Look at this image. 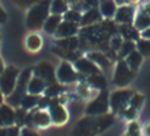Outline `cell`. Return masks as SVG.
Wrapping results in <instances>:
<instances>
[{"instance_id":"cell-1","label":"cell","mask_w":150,"mask_h":136,"mask_svg":"<svg viewBox=\"0 0 150 136\" xmlns=\"http://www.w3.org/2000/svg\"><path fill=\"white\" fill-rule=\"evenodd\" d=\"M113 123L112 115H86L82 118L73 130V136H96L104 132Z\"/></svg>"},{"instance_id":"cell-2","label":"cell","mask_w":150,"mask_h":136,"mask_svg":"<svg viewBox=\"0 0 150 136\" xmlns=\"http://www.w3.org/2000/svg\"><path fill=\"white\" fill-rule=\"evenodd\" d=\"M50 4L52 0H40L29 8L25 20L29 31L34 32L42 29L46 19L50 16Z\"/></svg>"},{"instance_id":"cell-3","label":"cell","mask_w":150,"mask_h":136,"mask_svg":"<svg viewBox=\"0 0 150 136\" xmlns=\"http://www.w3.org/2000/svg\"><path fill=\"white\" fill-rule=\"evenodd\" d=\"M32 75H33V69L32 68H26L20 71V75H18L15 90L12 91V94L5 98V100H7V103L9 106L16 107V108L20 107L21 99H23L24 95L28 93V83H29V81H30Z\"/></svg>"},{"instance_id":"cell-4","label":"cell","mask_w":150,"mask_h":136,"mask_svg":"<svg viewBox=\"0 0 150 136\" xmlns=\"http://www.w3.org/2000/svg\"><path fill=\"white\" fill-rule=\"evenodd\" d=\"M18 75H20V70L13 65L7 66L4 73L0 75V90L3 91L5 98L12 94V91L15 90Z\"/></svg>"},{"instance_id":"cell-5","label":"cell","mask_w":150,"mask_h":136,"mask_svg":"<svg viewBox=\"0 0 150 136\" xmlns=\"http://www.w3.org/2000/svg\"><path fill=\"white\" fill-rule=\"evenodd\" d=\"M109 110V95L105 90L100 93L95 99H92L86 107V115H105Z\"/></svg>"},{"instance_id":"cell-6","label":"cell","mask_w":150,"mask_h":136,"mask_svg":"<svg viewBox=\"0 0 150 136\" xmlns=\"http://www.w3.org/2000/svg\"><path fill=\"white\" fill-rule=\"evenodd\" d=\"M133 97V93L130 90H117V91L112 93L109 97V107L112 108L113 113H121L122 110L129 106L130 99Z\"/></svg>"},{"instance_id":"cell-7","label":"cell","mask_w":150,"mask_h":136,"mask_svg":"<svg viewBox=\"0 0 150 136\" xmlns=\"http://www.w3.org/2000/svg\"><path fill=\"white\" fill-rule=\"evenodd\" d=\"M33 75H37L42 79V81L46 82V85L55 83L57 81V70L54 69V66L52 65L47 61H42V62L37 63L33 68Z\"/></svg>"},{"instance_id":"cell-8","label":"cell","mask_w":150,"mask_h":136,"mask_svg":"<svg viewBox=\"0 0 150 136\" xmlns=\"http://www.w3.org/2000/svg\"><path fill=\"white\" fill-rule=\"evenodd\" d=\"M78 75L79 74H78L76 69L69 61H62L57 69V81L59 83L69 85V83H73V82H76L78 78H79Z\"/></svg>"},{"instance_id":"cell-9","label":"cell","mask_w":150,"mask_h":136,"mask_svg":"<svg viewBox=\"0 0 150 136\" xmlns=\"http://www.w3.org/2000/svg\"><path fill=\"white\" fill-rule=\"evenodd\" d=\"M47 111H49L50 118H52V123L55 126H61V124H65L67 122L69 113L65 108V106L58 102V98H53L52 105L49 106Z\"/></svg>"},{"instance_id":"cell-10","label":"cell","mask_w":150,"mask_h":136,"mask_svg":"<svg viewBox=\"0 0 150 136\" xmlns=\"http://www.w3.org/2000/svg\"><path fill=\"white\" fill-rule=\"evenodd\" d=\"M133 79V70L128 66L125 61H120L116 66L113 77V83L119 85V86H124V85L129 83Z\"/></svg>"},{"instance_id":"cell-11","label":"cell","mask_w":150,"mask_h":136,"mask_svg":"<svg viewBox=\"0 0 150 136\" xmlns=\"http://www.w3.org/2000/svg\"><path fill=\"white\" fill-rule=\"evenodd\" d=\"M16 126V108L8 103L0 106V127Z\"/></svg>"},{"instance_id":"cell-12","label":"cell","mask_w":150,"mask_h":136,"mask_svg":"<svg viewBox=\"0 0 150 136\" xmlns=\"http://www.w3.org/2000/svg\"><path fill=\"white\" fill-rule=\"evenodd\" d=\"M74 68L76 71L84 74V75H92V74H99L100 73V68L96 63H93L90 58H78L74 62Z\"/></svg>"},{"instance_id":"cell-13","label":"cell","mask_w":150,"mask_h":136,"mask_svg":"<svg viewBox=\"0 0 150 136\" xmlns=\"http://www.w3.org/2000/svg\"><path fill=\"white\" fill-rule=\"evenodd\" d=\"M78 32H79V24L78 23L62 20V23L59 24L57 32H55V36H57V38H66V37L76 36Z\"/></svg>"},{"instance_id":"cell-14","label":"cell","mask_w":150,"mask_h":136,"mask_svg":"<svg viewBox=\"0 0 150 136\" xmlns=\"http://www.w3.org/2000/svg\"><path fill=\"white\" fill-rule=\"evenodd\" d=\"M33 124L34 128H46L52 123V118L47 110H42V108H34L33 113Z\"/></svg>"},{"instance_id":"cell-15","label":"cell","mask_w":150,"mask_h":136,"mask_svg":"<svg viewBox=\"0 0 150 136\" xmlns=\"http://www.w3.org/2000/svg\"><path fill=\"white\" fill-rule=\"evenodd\" d=\"M133 16H134V8L130 7V5H121L119 9L116 11V19L117 23L124 24V25H130L133 20Z\"/></svg>"},{"instance_id":"cell-16","label":"cell","mask_w":150,"mask_h":136,"mask_svg":"<svg viewBox=\"0 0 150 136\" xmlns=\"http://www.w3.org/2000/svg\"><path fill=\"white\" fill-rule=\"evenodd\" d=\"M101 13L100 9L98 8H90L84 12V15H82V20H80V25L83 26H88V25H93V24L99 23L101 20Z\"/></svg>"},{"instance_id":"cell-17","label":"cell","mask_w":150,"mask_h":136,"mask_svg":"<svg viewBox=\"0 0 150 136\" xmlns=\"http://www.w3.org/2000/svg\"><path fill=\"white\" fill-rule=\"evenodd\" d=\"M46 87H47L46 82L42 81V79L37 75H32L30 81H29V83H28V93L29 94H33V95H41L45 93Z\"/></svg>"},{"instance_id":"cell-18","label":"cell","mask_w":150,"mask_h":136,"mask_svg":"<svg viewBox=\"0 0 150 136\" xmlns=\"http://www.w3.org/2000/svg\"><path fill=\"white\" fill-rule=\"evenodd\" d=\"M62 20H63L62 16L53 15V13H50V16L46 19L44 26H42V29H44V31L46 32L47 34H55V32H57L59 24L62 23Z\"/></svg>"},{"instance_id":"cell-19","label":"cell","mask_w":150,"mask_h":136,"mask_svg":"<svg viewBox=\"0 0 150 136\" xmlns=\"http://www.w3.org/2000/svg\"><path fill=\"white\" fill-rule=\"evenodd\" d=\"M25 46L29 52H38L42 48V37L37 33H30L25 38Z\"/></svg>"},{"instance_id":"cell-20","label":"cell","mask_w":150,"mask_h":136,"mask_svg":"<svg viewBox=\"0 0 150 136\" xmlns=\"http://www.w3.org/2000/svg\"><path fill=\"white\" fill-rule=\"evenodd\" d=\"M116 1L115 0H101L100 3V13L103 17L105 19H111L116 15Z\"/></svg>"},{"instance_id":"cell-21","label":"cell","mask_w":150,"mask_h":136,"mask_svg":"<svg viewBox=\"0 0 150 136\" xmlns=\"http://www.w3.org/2000/svg\"><path fill=\"white\" fill-rule=\"evenodd\" d=\"M40 97H41V95H33V94H29V93H26V94L24 95V98L21 99L20 107L24 108V110H26V111L34 110V108L38 106Z\"/></svg>"},{"instance_id":"cell-22","label":"cell","mask_w":150,"mask_h":136,"mask_svg":"<svg viewBox=\"0 0 150 136\" xmlns=\"http://www.w3.org/2000/svg\"><path fill=\"white\" fill-rule=\"evenodd\" d=\"M55 46L61 48L63 50H76L79 46V40L76 36L74 37H66V38H58L55 42Z\"/></svg>"},{"instance_id":"cell-23","label":"cell","mask_w":150,"mask_h":136,"mask_svg":"<svg viewBox=\"0 0 150 136\" xmlns=\"http://www.w3.org/2000/svg\"><path fill=\"white\" fill-rule=\"evenodd\" d=\"M88 58L92 61L93 63L99 66L100 69H108L111 62H109V58L107 57L104 53H100V52H91L88 53Z\"/></svg>"},{"instance_id":"cell-24","label":"cell","mask_w":150,"mask_h":136,"mask_svg":"<svg viewBox=\"0 0 150 136\" xmlns=\"http://www.w3.org/2000/svg\"><path fill=\"white\" fill-rule=\"evenodd\" d=\"M67 11H69V1L67 0H52V4H50V13L63 16Z\"/></svg>"},{"instance_id":"cell-25","label":"cell","mask_w":150,"mask_h":136,"mask_svg":"<svg viewBox=\"0 0 150 136\" xmlns=\"http://www.w3.org/2000/svg\"><path fill=\"white\" fill-rule=\"evenodd\" d=\"M125 62L128 63V66H129L133 71H136L140 68L141 62H142V54H141L140 52H137V50H133L129 56L125 57Z\"/></svg>"},{"instance_id":"cell-26","label":"cell","mask_w":150,"mask_h":136,"mask_svg":"<svg viewBox=\"0 0 150 136\" xmlns=\"http://www.w3.org/2000/svg\"><path fill=\"white\" fill-rule=\"evenodd\" d=\"M136 26H137V29H142V31H145V29H148L150 26V15L146 11H142L137 16V19H136Z\"/></svg>"},{"instance_id":"cell-27","label":"cell","mask_w":150,"mask_h":136,"mask_svg":"<svg viewBox=\"0 0 150 136\" xmlns=\"http://www.w3.org/2000/svg\"><path fill=\"white\" fill-rule=\"evenodd\" d=\"M88 83L92 87H96V89H101V90L105 89V78L100 73L88 75Z\"/></svg>"},{"instance_id":"cell-28","label":"cell","mask_w":150,"mask_h":136,"mask_svg":"<svg viewBox=\"0 0 150 136\" xmlns=\"http://www.w3.org/2000/svg\"><path fill=\"white\" fill-rule=\"evenodd\" d=\"M61 91H62V86H61V83L59 82H55V83H52L46 87L44 95L50 97V98H57V97H59Z\"/></svg>"},{"instance_id":"cell-29","label":"cell","mask_w":150,"mask_h":136,"mask_svg":"<svg viewBox=\"0 0 150 136\" xmlns=\"http://www.w3.org/2000/svg\"><path fill=\"white\" fill-rule=\"evenodd\" d=\"M63 20H67V21H73V23H78L80 24V20H82V13L76 9H69L65 15L62 16Z\"/></svg>"},{"instance_id":"cell-30","label":"cell","mask_w":150,"mask_h":136,"mask_svg":"<svg viewBox=\"0 0 150 136\" xmlns=\"http://www.w3.org/2000/svg\"><path fill=\"white\" fill-rule=\"evenodd\" d=\"M133 50H136V46H134V44H133V41L132 40H127L125 42H122L121 48H120V56H121V57H127Z\"/></svg>"},{"instance_id":"cell-31","label":"cell","mask_w":150,"mask_h":136,"mask_svg":"<svg viewBox=\"0 0 150 136\" xmlns=\"http://www.w3.org/2000/svg\"><path fill=\"white\" fill-rule=\"evenodd\" d=\"M0 136H20V127H0Z\"/></svg>"},{"instance_id":"cell-32","label":"cell","mask_w":150,"mask_h":136,"mask_svg":"<svg viewBox=\"0 0 150 136\" xmlns=\"http://www.w3.org/2000/svg\"><path fill=\"white\" fill-rule=\"evenodd\" d=\"M26 113H28V111L24 110V108H21V107H17V108H16V126H18L20 128L25 127Z\"/></svg>"},{"instance_id":"cell-33","label":"cell","mask_w":150,"mask_h":136,"mask_svg":"<svg viewBox=\"0 0 150 136\" xmlns=\"http://www.w3.org/2000/svg\"><path fill=\"white\" fill-rule=\"evenodd\" d=\"M120 114H121L124 118L129 119V120H134V118L137 116V110L133 108V107H130V106H128V107L125 108V110H122Z\"/></svg>"},{"instance_id":"cell-34","label":"cell","mask_w":150,"mask_h":136,"mask_svg":"<svg viewBox=\"0 0 150 136\" xmlns=\"http://www.w3.org/2000/svg\"><path fill=\"white\" fill-rule=\"evenodd\" d=\"M122 32H125L124 36L127 37L128 40H133V38H137V31L134 28H130V25H124L121 28Z\"/></svg>"},{"instance_id":"cell-35","label":"cell","mask_w":150,"mask_h":136,"mask_svg":"<svg viewBox=\"0 0 150 136\" xmlns=\"http://www.w3.org/2000/svg\"><path fill=\"white\" fill-rule=\"evenodd\" d=\"M142 103H144V95H133L132 97V99H130V103H129V106L130 107H133V108H136V110H138V108L142 106Z\"/></svg>"},{"instance_id":"cell-36","label":"cell","mask_w":150,"mask_h":136,"mask_svg":"<svg viewBox=\"0 0 150 136\" xmlns=\"http://www.w3.org/2000/svg\"><path fill=\"white\" fill-rule=\"evenodd\" d=\"M140 53L144 56H150V40H142L138 44Z\"/></svg>"},{"instance_id":"cell-37","label":"cell","mask_w":150,"mask_h":136,"mask_svg":"<svg viewBox=\"0 0 150 136\" xmlns=\"http://www.w3.org/2000/svg\"><path fill=\"white\" fill-rule=\"evenodd\" d=\"M12 1L20 8H30L32 5L36 4L40 0H12Z\"/></svg>"},{"instance_id":"cell-38","label":"cell","mask_w":150,"mask_h":136,"mask_svg":"<svg viewBox=\"0 0 150 136\" xmlns=\"http://www.w3.org/2000/svg\"><path fill=\"white\" fill-rule=\"evenodd\" d=\"M121 45H122V41H121V37H120V36L112 37L111 42H109V46H111L112 50H120Z\"/></svg>"},{"instance_id":"cell-39","label":"cell","mask_w":150,"mask_h":136,"mask_svg":"<svg viewBox=\"0 0 150 136\" xmlns=\"http://www.w3.org/2000/svg\"><path fill=\"white\" fill-rule=\"evenodd\" d=\"M20 136H41L34 128H29V127H23L20 128Z\"/></svg>"},{"instance_id":"cell-40","label":"cell","mask_w":150,"mask_h":136,"mask_svg":"<svg viewBox=\"0 0 150 136\" xmlns=\"http://www.w3.org/2000/svg\"><path fill=\"white\" fill-rule=\"evenodd\" d=\"M83 3V7L84 8H96L98 7V4H99V0H84V1H82Z\"/></svg>"},{"instance_id":"cell-41","label":"cell","mask_w":150,"mask_h":136,"mask_svg":"<svg viewBox=\"0 0 150 136\" xmlns=\"http://www.w3.org/2000/svg\"><path fill=\"white\" fill-rule=\"evenodd\" d=\"M7 23V12L4 11V8L1 7V3H0V25Z\"/></svg>"},{"instance_id":"cell-42","label":"cell","mask_w":150,"mask_h":136,"mask_svg":"<svg viewBox=\"0 0 150 136\" xmlns=\"http://www.w3.org/2000/svg\"><path fill=\"white\" fill-rule=\"evenodd\" d=\"M78 91L80 93V95H82L83 98H86V97H88V95H90V91H88L87 86H84V85H80L79 89H78Z\"/></svg>"},{"instance_id":"cell-43","label":"cell","mask_w":150,"mask_h":136,"mask_svg":"<svg viewBox=\"0 0 150 136\" xmlns=\"http://www.w3.org/2000/svg\"><path fill=\"white\" fill-rule=\"evenodd\" d=\"M5 63H4V60L1 58V56H0V75H1L3 73H4V70H5Z\"/></svg>"},{"instance_id":"cell-44","label":"cell","mask_w":150,"mask_h":136,"mask_svg":"<svg viewBox=\"0 0 150 136\" xmlns=\"http://www.w3.org/2000/svg\"><path fill=\"white\" fill-rule=\"evenodd\" d=\"M144 136H150V123L144 127Z\"/></svg>"},{"instance_id":"cell-45","label":"cell","mask_w":150,"mask_h":136,"mask_svg":"<svg viewBox=\"0 0 150 136\" xmlns=\"http://www.w3.org/2000/svg\"><path fill=\"white\" fill-rule=\"evenodd\" d=\"M142 37H144V38H148V40H150V26H149L148 29H145V31H144Z\"/></svg>"},{"instance_id":"cell-46","label":"cell","mask_w":150,"mask_h":136,"mask_svg":"<svg viewBox=\"0 0 150 136\" xmlns=\"http://www.w3.org/2000/svg\"><path fill=\"white\" fill-rule=\"evenodd\" d=\"M4 94H3V91H1V90H0V106H1L3 105V103H4Z\"/></svg>"},{"instance_id":"cell-47","label":"cell","mask_w":150,"mask_h":136,"mask_svg":"<svg viewBox=\"0 0 150 136\" xmlns=\"http://www.w3.org/2000/svg\"><path fill=\"white\" fill-rule=\"evenodd\" d=\"M69 1V4H73V5H75V4H78V3H80L82 0H67Z\"/></svg>"},{"instance_id":"cell-48","label":"cell","mask_w":150,"mask_h":136,"mask_svg":"<svg viewBox=\"0 0 150 136\" xmlns=\"http://www.w3.org/2000/svg\"><path fill=\"white\" fill-rule=\"evenodd\" d=\"M145 11L150 15V4H148V7H146V9H145Z\"/></svg>"},{"instance_id":"cell-49","label":"cell","mask_w":150,"mask_h":136,"mask_svg":"<svg viewBox=\"0 0 150 136\" xmlns=\"http://www.w3.org/2000/svg\"><path fill=\"white\" fill-rule=\"evenodd\" d=\"M115 1H117V3H125L127 0H115Z\"/></svg>"},{"instance_id":"cell-50","label":"cell","mask_w":150,"mask_h":136,"mask_svg":"<svg viewBox=\"0 0 150 136\" xmlns=\"http://www.w3.org/2000/svg\"><path fill=\"white\" fill-rule=\"evenodd\" d=\"M132 1H134V3H137V1H138V0H132Z\"/></svg>"}]
</instances>
